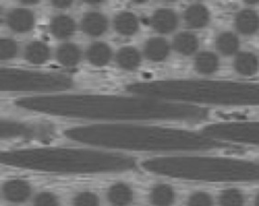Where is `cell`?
Returning <instances> with one entry per match:
<instances>
[{
    "label": "cell",
    "mask_w": 259,
    "mask_h": 206,
    "mask_svg": "<svg viewBox=\"0 0 259 206\" xmlns=\"http://www.w3.org/2000/svg\"><path fill=\"white\" fill-rule=\"evenodd\" d=\"M14 104L48 115L109 121H200L209 112L199 105L160 100L145 96L64 94L21 97Z\"/></svg>",
    "instance_id": "cell-1"
},
{
    "label": "cell",
    "mask_w": 259,
    "mask_h": 206,
    "mask_svg": "<svg viewBox=\"0 0 259 206\" xmlns=\"http://www.w3.org/2000/svg\"><path fill=\"white\" fill-rule=\"evenodd\" d=\"M64 134L71 140L88 145L136 151H203L238 147L213 139L202 131L151 125L91 124L66 129Z\"/></svg>",
    "instance_id": "cell-2"
},
{
    "label": "cell",
    "mask_w": 259,
    "mask_h": 206,
    "mask_svg": "<svg viewBox=\"0 0 259 206\" xmlns=\"http://www.w3.org/2000/svg\"><path fill=\"white\" fill-rule=\"evenodd\" d=\"M2 165L50 173L88 174L130 171L137 167L133 157L73 147H33L2 151Z\"/></svg>",
    "instance_id": "cell-3"
},
{
    "label": "cell",
    "mask_w": 259,
    "mask_h": 206,
    "mask_svg": "<svg viewBox=\"0 0 259 206\" xmlns=\"http://www.w3.org/2000/svg\"><path fill=\"white\" fill-rule=\"evenodd\" d=\"M139 96L189 105L259 106V83L227 80H159L127 85Z\"/></svg>",
    "instance_id": "cell-4"
},
{
    "label": "cell",
    "mask_w": 259,
    "mask_h": 206,
    "mask_svg": "<svg viewBox=\"0 0 259 206\" xmlns=\"http://www.w3.org/2000/svg\"><path fill=\"white\" fill-rule=\"evenodd\" d=\"M150 173L169 178L205 182L259 181V162L225 158L173 156L153 158L142 163Z\"/></svg>",
    "instance_id": "cell-5"
},
{
    "label": "cell",
    "mask_w": 259,
    "mask_h": 206,
    "mask_svg": "<svg viewBox=\"0 0 259 206\" xmlns=\"http://www.w3.org/2000/svg\"><path fill=\"white\" fill-rule=\"evenodd\" d=\"M73 80L61 73L3 68L0 87L4 92H61L73 87Z\"/></svg>",
    "instance_id": "cell-6"
},
{
    "label": "cell",
    "mask_w": 259,
    "mask_h": 206,
    "mask_svg": "<svg viewBox=\"0 0 259 206\" xmlns=\"http://www.w3.org/2000/svg\"><path fill=\"white\" fill-rule=\"evenodd\" d=\"M201 131L223 142L259 146V121L217 122L206 125Z\"/></svg>",
    "instance_id": "cell-7"
},
{
    "label": "cell",
    "mask_w": 259,
    "mask_h": 206,
    "mask_svg": "<svg viewBox=\"0 0 259 206\" xmlns=\"http://www.w3.org/2000/svg\"><path fill=\"white\" fill-rule=\"evenodd\" d=\"M57 135L55 126L47 122H28L2 119L0 136L2 139H24L48 141Z\"/></svg>",
    "instance_id": "cell-8"
},
{
    "label": "cell",
    "mask_w": 259,
    "mask_h": 206,
    "mask_svg": "<svg viewBox=\"0 0 259 206\" xmlns=\"http://www.w3.org/2000/svg\"><path fill=\"white\" fill-rule=\"evenodd\" d=\"M35 17L33 11L19 7L10 10L6 15V24L10 30L16 33H25L34 27Z\"/></svg>",
    "instance_id": "cell-9"
},
{
    "label": "cell",
    "mask_w": 259,
    "mask_h": 206,
    "mask_svg": "<svg viewBox=\"0 0 259 206\" xmlns=\"http://www.w3.org/2000/svg\"><path fill=\"white\" fill-rule=\"evenodd\" d=\"M151 24L156 32L169 34L178 27L179 16L173 9L160 8L152 14Z\"/></svg>",
    "instance_id": "cell-10"
},
{
    "label": "cell",
    "mask_w": 259,
    "mask_h": 206,
    "mask_svg": "<svg viewBox=\"0 0 259 206\" xmlns=\"http://www.w3.org/2000/svg\"><path fill=\"white\" fill-rule=\"evenodd\" d=\"M2 194L5 200L11 203H23L31 195L30 185L19 179H13L5 182L2 186Z\"/></svg>",
    "instance_id": "cell-11"
},
{
    "label": "cell",
    "mask_w": 259,
    "mask_h": 206,
    "mask_svg": "<svg viewBox=\"0 0 259 206\" xmlns=\"http://www.w3.org/2000/svg\"><path fill=\"white\" fill-rule=\"evenodd\" d=\"M107 17L98 11L86 12L81 19V28L89 36L97 37L103 35L108 29Z\"/></svg>",
    "instance_id": "cell-12"
},
{
    "label": "cell",
    "mask_w": 259,
    "mask_h": 206,
    "mask_svg": "<svg viewBox=\"0 0 259 206\" xmlns=\"http://www.w3.org/2000/svg\"><path fill=\"white\" fill-rule=\"evenodd\" d=\"M183 20L191 29H200L205 27L210 21V12L208 8L200 3H194L186 7L183 12Z\"/></svg>",
    "instance_id": "cell-13"
},
{
    "label": "cell",
    "mask_w": 259,
    "mask_h": 206,
    "mask_svg": "<svg viewBox=\"0 0 259 206\" xmlns=\"http://www.w3.org/2000/svg\"><path fill=\"white\" fill-rule=\"evenodd\" d=\"M50 32L58 39H68L74 35L77 24L75 19L68 14H57L50 21Z\"/></svg>",
    "instance_id": "cell-14"
},
{
    "label": "cell",
    "mask_w": 259,
    "mask_h": 206,
    "mask_svg": "<svg viewBox=\"0 0 259 206\" xmlns=\"http://www.w3.org/2000/svg\"><path fill=\"white\" fill-rule=\"evenodd\" d=\"M144 56L147 60L160 63L167 60L171 52L170 43L163 37H151L144 44Z\"/></svg>",
    "instance_id": "cell-15"
},
{
    "label": "cell",
    "mask_w": 259,
    "mask_h": 206,
    "mask_svg": "<svg viewBox=\"0 0 259 206\" xmlns=\"http://www.w3.org/2000/svg\"><path fill=\"white\" fill-rule=\"evenodd\" d=\"M85 56L91 65L96 67H103L112 60L113 53L110 45L106 42L94 41L87 47Z\"/></svg>",
    "instance_id": "cell-16"
},
{
    "label": "cell",
    "mask_w": 259,
    "mask_h": 206,
    "mask_svg": "<svg viewBox=\"0 0 259 206\" xmlns=\"http://www.w3.org/2000/svg\"><path fill=\"white\" fill-rule=\"evenodd\" d=\"M114 30L122 36H133L140 28L138 16L131 11H121L113 19Z\"/></svg>",
    "instance_id": "cell-17"
},
{
    "label": "cell",
    "mask_w": 259,
    "mask_h": 206,
    "mask_svg": "<svg viewBox=\"0 0 259 206\" xmlns=\"http://www.w3.org/2000/svg\"><path fill=\"white\" fill-rule=\"evenodd\" d=\"M236 29L245 35H252L259 30V14L252 9H243L235 17Z\"/></svg>",
    "instance_id": "cell-18"
},
{
    "label": "cell",
    "mask_w": 259,
    "mask_h": 206,
    "mask_svg": "<svg viewBox=\"0 0 259 206\" xmlns=\"http://www.w3.org/2000/svg\"><path fill=\"white\" fill-rule=\"evenodd\" d=\"M82 58V50L76 43L64 42L56 50V59L60 65L66 68L77 66Z\"/></svg>",
    "instance_id": "cell-19"
},
{
    "label": "cell",
    "mask_w": 259,
    "mask_h": 206,
    "mask_svg": "<svg viewBox=\"0 0 259 206\" xmlns=\"http://www.w3.org/2000/svg\"><path fill=\"white\" fill-rule=\"evenodd\" d=\"M172 46L182 56H191L197 52L199 40L195 33L191 31H181L174 36Z\"/></svg>",
    "instance_id": "cell-20"
},
{
    "label": "cell",
    "mask_w": 259,
    "mask_h": 206,
    "mask_svg": "<svg viewBox=\"0 0 259 206\" xmlns=\"http://www.w3.org/2000/svg\"><path fill=\"white\" fill-rule=\"evenodd\" d=\"M23 57L32 65H41L47 63L51 58V48L44 41L33 40L26 44Z\"/></svg>",
    "instance_id": "cell-21"
},
{
    "label": "cell",
    "mask_w": 259,
    "mask_h": 206,
    "mask_svg": "<svg viewBox=\"0 0 259 206\" xmlns=\"http://www.w3.org/2000/svg\"><path fill=\"white\" fill-rule=\"evenodd\" d=\"M115 63L124 71H135L142 63V55L134 46H123L116 52Z\"/></svg>",
    "instance_id": "cell-22"
},
{
    "label": "cell",
    "mask_w": 259,
    "mask_h": 206,
    "mask_svg": "<svg viewBox=\"0 0 259 206\" xmlns=\"http://www.w3.org/2000/svg\"><path fill=\"white\" fill-rule=\"evenodd\" d=\"M234 69L242 76H253L259 70V59L252 52H240L234 60Z\"/></svg>",
    "instance_id": "cell-23"
},
{
    "label": "cell",
    "mask_w": 259,
    "mask_h": 206,
    "mask_svg": "<svg viewBox=\"0 0 259 206\" xmlns=\"http://www.w3.org/2000/svg\"><path fill=\"white\" fill-rule=\"evenodd\" d=\"M194 69L201 75H211L220 68V60L217 54L210 50H202L196 54L193 62Z\"/></svg>",
    "instance_id": "cell-24"
},
{
    "label": "cell",
    "mask_w": 259,
    "mask_h": 206,
    "mask_svg": "<svg viewBox=\"0 0 259 206\" xmlns=\"http://www.w3.org/2000/svg\"><path fill=\"white\" fill-rule=\"evenodd\" d=\"M133 189L123 182L113 184L107 191V199L113 206H127L133 201Z\"/></svg>",
    "instance_id": "cell-25"
},
{
    "label": "cell",
    "mask_w": 259,
    "mask_h": 206,
    "mask_svg": "<svg viewBox=\"0 0 259 206\" xmlns=\"http://www.w3.org/2000/svg\"><path fill=\"white\" fill-rule=\"evenodd\" d=\"M174 189L167 184H157L150 192L149 199L154 206H170L175 200Z\"/></svg>",
    "instance_id": "cell-26"
},
{
    "label": "cell",
    "mask_w": 259,
    "mask_h": 206,
    "mask_svg": "<svg viewBox=\"0 0 259 206\" xmlns=\"http://www.w3.org/2000/svg\"><path fill=\"white\" fill-rule=\"evenodd\" d=\"M215 47L224 56L238 54L240 40L238 36L231 31H223L215 38Z\"/></svg>",
    "instance_id": "cell-27"
},
{
    "label": "cell",
    "mask_w": 259,
    "mask_h": 206,
    "mask_svg": "<svg viewBox=\"0 0 259 206\" xmlns=\"http://www.w3.org/2000/svg\"><path fill=\"white\" fill-rule=\"evenodd\" d=\"M245 196L238 189H227L219 197L220 206H244Z\"/></svg>",
    "instance_id": "cell-28"
},
{
    "label": "cell",
    "mask_w": 259,
    "mask_h": 206,
    "mask_svg": "<svg viewBox=\"0 0 259 206\" xmlns=\"http://www.w3.org/2000/svg\"><path fill=\"white\" fill-rule=\"evenodd\" d=\"M19 45L16 40L9 37L0 39V59L1 61L11 60L18 55Z\"/></svg>",
    "instance_id": "cell-29"
},
{
    "label": "cell",
    "mask_w": 259,
    "mask_h": 206,
    "mask_svg": "<svg viewBox=\"0 0 259 206\" xmlns=\"http://www.w3.org/2000/svg\"><path fill=\"white\" fill-rule=\"evenodd\" d=\"M73 206H99V198L93 192L83 191L74 197Z\"/></svg>",
    "instance_id": "cell-30"
},
{
    "label": "cell",
    "mask_w": 259,
    "mask_h": 206,
    "mask_svg": "<svg viewBox=\"0 0 259 206\" xmlns=\"http://www.w3.org/2000/svg\"><path fill=\"white\" fill-rule=\"evenodd\" d=\"M187 206H213L212 197L205 192H194L189 196Z\"/></svg>",
    "instance_id": "cell-31"
},
{
    "label": "cell",
    "mask_w": 259,
    "mask_h": 206,
    "mask_svg": "<svg viewBox=\"0 0 259 206\" xmlns=\"http://www.w3.org/2000/svg\"><path fill=\"white\" fill-rule=\"evenodd\" d=\"M32 206H59V199L51 192H40L33 198Z\"/></svg>",
    "instance_id": "cell-32"
},
{
    "label": "cell",
    "mask_w": 259,
    "mask_h": 206,
    "mask_svg": "<svg viewBox=\"0 0 259 206\" xmlns=\"http://www.w3.org/2000/svg\"><path fill=\"white\" fill-rule=\"evenodd\" d=\"M52 4H53V6L56 7V8H59V9H66V8H69V7L73 4V2H72V1H64V0L60 1V0H57V1H53Z\"/></svg>",
    "instance_id": "cell-33"
},
{
    "label": "cell",
    "mask_w": 259,
    "mask_h": 206,
    "mask_svg": "<svg viewBox=\"0 0 259 206\" xmlns=\"http://www.w3.org/2000/svg\"><path fill=\"white\" fill-rule=\"evenodd\" d=\"M254 206H259V193L256 195L255 197V201H254Z\"/></svg>",
    "instance_id": "cell-34"
}]
</instances>
